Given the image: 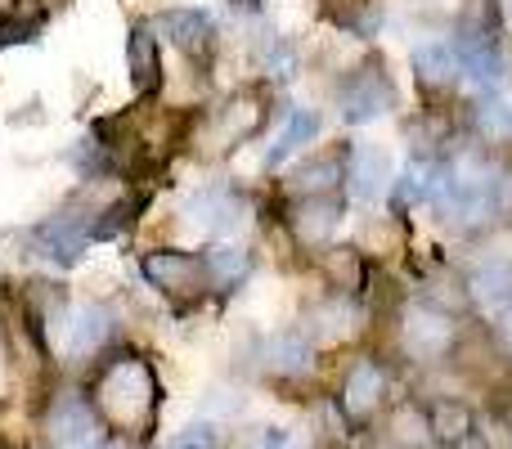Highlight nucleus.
Instances as JSON below:
<instances>
[{
	"label": "nucleus",
	"instance_id": "nucleus-1",
	"mask_svg": "<svg viewBox=\"0 0 512 449\" xmlns=\"http://www.w3.org/2000/svg\"><path fill=\"white\" fill-rule=\"evenodd\" d=\"M86 396L95 405L99 427H108L122 441H149L153 427H158V414H162L158 369H153L149 355L131 351V346L108 351L95 364V373L86 382Z\"/></svg>",
	"mask_w": 512,
	"mask_h": 449
},
{
	"label": "nucleus",
	"instance_id": "nucleus-2",
	"mask_svg": "<svg viewBox=\"0 0 512 449\" xmlns=\"http://www.w3.org/2000/svg\"><path fill=\"white\" fill-rule=\"evenodd\" d=\"M396 346H400V355L414 364H441V360H450L454 346H459V324H454V315L427 306L423 297L405 301V306L396 310Z\"/></svg>",
	"mask_w": 512,
	"mask_h": 449
},
{
	"label": "nucleus",
	"instance_id": "nucleus-3",
	"mask_svg": "<svg viewBox=\"0 0 512 449\" xmlns=\"http://www.w3.org/2000/svg\"><path fill=\"white\" fill-rule=\"evenodd\" d=\"M140 274L149 279V288H158L176 310L203 301V292L212 288V279H207V261L198 252H180V247L144 252L140 256Z\"/></svg>",
	"mask_w": 512,
	"mask_h": 449
},
{
	"label": "nucleus",
	"instance_id": "nucleus-4",
	"mask_svg": "<svg viewBox=\"0 0 512 449\" xmlns=\"http://www.w3.org/2000/svg\"><path fill=\"white\" fill-rule=\"evenodd\" d=\"M391 108H396V86H391L382 59H364L337 86V113H342L346 126H369L378 117H387Z\"/></svg>",
	"mask_w": 512,
	"mask_h": 449
},
{
	"label": "nucleus",
	"instance_id": "nucleus-5",
	"mask_svg": "<svg viewBox=\"0 0 512 449\" xmlns=\"http://www.w3.org/2000/svg\"><path fill=\"white\" fill-rule=\"evenodd\" d=\"M387 387H391L387 364H382L378 355H360V360L342 373V387H337V409H342V418L351 427H369L373 418L382 414V405H387Z\"/></svg>",
	"mask_w": 512,
	"mask_h": 449
},
{
	"label": "nucleus",
	"instance_id": "nucleus-6",
	"mask_svg": "<svg viewBox=\"0 0 512 449\" xmlns=\"http://www.w3.org/2000/svg\"><path fill=\"white\" fill-rule=\"evenodd\" d=\"M95 427H99V418L86 391H72V387L54 391L50 409H45V436H50V445H59V449L90 445Z\"/></svg>",
	"mask_w": 512,
	"mask_h": 449
},
{
	"label": "nucleus",
	"instance_id": "nucleus-7",
	"mask_svg": "<svg viewBox=\"0 0 512 449\" xmlns=\"http://www.w3.org/2000/svg\"><path fill=\"white\" fill-rule=\"evenodd\" d=\"M346 216V198L342 194H328V198H292L288 203V229L292 238H297L301 247H310V252H319V247L333 243L337 225H342Z\"/></svg>",
	"mask_w": 512,
	"mask_h": 449
},
{
	"label": "nucleus",
	"instance_id": "nucleus-8",
	"mask_svg": "<svg viewBox=\"0 0 512 449\" xmlns=\"http://www.w3.org/2000/svg\"><path fill=\"white\" fill-rule=\"evenodd\" d=\"M90 225H95V216H77V212H59L50 221H41L32 229L36 256H45L50 265H63V270L77 265L90 243Z\"/></svg>",
	"mask_w": 512,
	"mask_h": 449
},
{
	"label": "nucleus",
	"instance_id": "nucleus-9",
	"mask_svg": "<svg viewBox=\"0 0 512 449\" xmlns=\"http://www.w3.org/2000/svg\"><path fill=\"white\" fill-rule=\"evenodd\" d=\"M396 185V171L391 158L378 144H351L346 149V194L360 198V203H378L382 194H391Z\"/></svg>",
	"mask_w": 512,
	"mask_h": 449
},
{
	"label": "nucleus",
	"instance_id": "nucleus-10",
	"mask_svg": "<svg viewBox=\"0 0 512 449\" xmlns=\"http://www.w3.org/2000/svg\"><path fill=\"white\" fill-rule=\"evenodd\" d=\"M158 27L167 32V41L176 45L185 59L207 63L216 54V23L203 9H167V14L158 18Z\"/></svg>",
	"mask_w": 512,
	"mask_h": 449
},
{
	"label": "nucleus",
	"instance_id": "nucleus-11",
	"mask_svg": "<svg viewBox=\"0 0 512 449\" xmlns=\"http://www.w3.org/2000/svg\"><path fill=\"white\" fill-rule=\"evenodd\" d=\"M126 77L140 99H153L162 90V50L149 23H131L126 32Z\"/></svg>",
	"mask_w": 512,
	"mask_h": 449
},
{
	"label": "nucleus",
	"instance_id": "nucleus-12",
	"mask_svg": "<svg viewBox=\"0 0 512 449\" xmlns=\"http://www.w3.org/2000/svg\"><path fill=\"white\" fill-rule=\"evenodd\" d=\"M459 77H463V63L454 54V45H423V50H414V81L427 99L454 95Z\"/></svg>",
	"mask_w": 512,
	"mask_h": 449
},
{
	"label": "nucleus",
	"instance_id": "nucleus-13",
	"mask_svg": "<svg viewBox=\"0 0 512 449\" xmlns=\"http://www.w3.org/2000/svg\"><path fill=\"white\" fill-rule=\"evenodd\" d=\"M315 270L319 279L333 288V297H355L369 279V265H364L360 247H342V243H328L315 252Z\"/></svg>",
	"mask_w": 512,
	"mask_h": 449
},
{
	"label": "nucleus",
	"instance_id": "nucleus-14",
	"mask_svg": "<svg viewBox=\"0 0 512 449\" xmlns=\"http://www.w3.org/2000/svg\"><path fill=\"white\" fill-rule=\"evenodd\" d=\"M270 99L261 90H239L230 95V104L216 113V131H221L225 144H239V140H252V135L265 131V117H270Z\"/></svg>",
	"mask_w": 512,
	"mask_h": 449
},
{
	"label": "nucleus",
	"instance_id": "nucleus-15",
	"mask_svg": "<svg viewBox=\"0 0 512 449\" xmlns=\"http://www.w3.org/2000/svg\"><path fill=\"white\" fill-rule=\"evenodd\" d=\"M261 360L274 378H301V373H310V364H315V342H310L301 328H283V333H274L270 342H265Z\"/></svg>",
	"mask_w": 512,
	"mask_h": 449
},
{
	"label": "nucleus",
	"instance_id": "nucleus-16",
	"mask_svg": "<svg viewBox=\"0 0 512 449\" xmlns=\"http://www.w3.org/2000/svg\"><path fill=\"white\" fill-rule=\"evenodd\" d=\"M342 189H346V144L337 153H324V158L292 171V194L297 198H328L342 194Z\"/></svg>",
	"mask_w": 512,
	"mask_h": 449
},
{
	"label": "nucleus",
	"instance_id": "nucleus-17",
	"mask_svg": "<svg viewBox=\"0 0 512 449\" xmlns=\"http://www.w3.org/2000/svg\"><path fill=\"white\" fill-rule=\"evenodd\" d=\"M108 337H113V315L90 301V306H81L68 324V351L81 355V360H90V355H99L108 346Z\"/></svg>",
	"mask_w": 512,
	"mask_h": 449
},
{
	"label": "nucleus",
	"instance_id": "nucleus-18",
	"mask_svg": "<svg viewBox=\"0 0 512 449\" xmlns=\"http://www.w3.org/2000/svg\"><path fill=\"white\" fill-rule=\"evenodd\" d=\"M445 180V167L432 158H414L405 171L396 176V185H391V198H396V207H418V203H432L436 189H441Z\"/></svg>",
	"mask_w": 512,
	"mask_h": 449
},
{
	"label": "nucleus",
	"instance_id": "nucleus-19",
	"mask_svg": "<svg viewBox=\"0 0 512 449\" xmlns=\"http://www.w3.org/2000/svg\"><path fill=\"white\" fill-rule=\"evenodd\" d=\"M468 297L481 301V306H508L512 301V261L508 256H490V261H481L477 270L468 274Z\"/></svg>",
	"mask_w": 512,
	"mask_h": 449
},
{
	"label": "nucleus",
	"instance_id": "nucleus-20",
	"mask_svg": "<svg viewBox=\"0 0 512 449\" xmlns=\"http://www.w3.org/2000/svg\"><path fill=\"white\" fill-rule=\"evenodd\" d=\"M319 126H324V117L315 113V108H292L288 113V126H283V135L265 149V167H279V162H288L297 149H306V144L319 140Z\"/></svg>",
	"mask_w": 512,
	"mask_h": 449
},
{
	"label": "nucleus",
	"instance_id": "nucleus-21",
	"mask_svg": "<svg viewBox=\"0 0 512 449\" xmlns=\"http://www.w3.org/2000/svg\"><path fill=\"white\" fill-rule=\"evenodd\" d=\"M351 324H355L351 297H333V301H324V306L310 310V315H306V328H301V333H306L315 346H333V342H342V337L351 333Z\"/></svg>",
	"mask_w": 512,
	"mask_h": 449
},
{
	"label": "nucleus",
	"instance_id": "nucleus-22",
	"mask_svg": "<svg viewBox=\"0 0 512 449\" xmlns=\"http://www.w3.org/2000/svg\"><path fill=\"white\" fill-rule=\"evenodd\" d=\"M427 427H432V441L441 445H463L472 441V432H477V418H472V409L463 405V400H436L432 409H427Z\"/></svg>",
	"mask_w": 512,
	"mask_h": 449
},
{
	"label": "nucleus",
	"instance_id": "nucleus-23",
	"mask_svg": "<svg viewBox=\"0 0 512 449\" xmlns=\"http://www.w3.org/2000/svg\"><path fill=\"white\" fill-rule=\"evenodd\" d=\"M382 441H387V449H423L427 441H432L427 414H418L414 405L391 409L387 423H382Z\"/></svg>",
	"mask_w": 512,
	"mask_h": 449
},
{
	"label": "nucleus",
	"instance_id": "nucleus-24",
	"mask_svg": "<svg viewBox=\"0 0 512 449\" xmlns=\"http://www.w3.org/2000/svg\"><path fill=\"white\" fill-rule=\"evenodd\" d=\"M203 261H207V279H212V288H221V292L239 288V283L248 279V270H252V256L243 252V247H225V243L207 247Z\"/></svg>",
	"mask_w": 512,
	"mask_h": 449
},
{
	"label": "nucleus",
	"instance_id": "nucleus-25",
	"mask_svg": "<svg viewBox=\"0 0 512 449\" xmlns=\"http://www.w3.org/2000/svg\"><path fill=\"white\" fill-rule=\"evenodd\" d=\"M472 126H477L481 140L508 144L512 140V104H504V99H481V104L472 108Z\"/></svg>",
	"mask_w": 512,
	"mask_h": 449
},
{
	"label": "nucleus",
	"instance_id": "nucleus-26",
	"mask_svg": "<svg viewBox=\"0 0 512 449\" xmlns=\"http://www.w3.org/2000/svg\"><path fill=\"white\" fill-rule=\"evenodd\" d=\"M261 68L270 72V77H292V72H297V54H292V45L283 41V36L265 41V50H261Z\"/></svg>",
	"mask_w": 512,
	"mask_h": 449
},
{
	"label": "nucleus",
	"instance_id": "nucleus-27",
	"mask_svg": "<svg viewBox=\"0 0 512 449\" xmlns=\"http://www.w3.org/2000/svg\"><path fill=\"white\" fill-rule=\"evenodd\" d=\"M171 449H221V436H216L212 423H189L185 432H176Z\"/></svg>",
	"mask_w": 512,
	"mask_h": 449
},
{
	"label": "nucleus",
	"instance_id": "nucleus-28",
	"mask_svg": "<svg viewBox=\"0 0 512 449\" xmlns=\"http://www.w3.org/2000/svg\"><path fill=\"white\" fill-rule=\"evenodd\" d=\"M490 342H495V351L512 360V301L508 306L495 310V319H490Z\"/></svg>",
	"mask_w": 512,
	"mask_h": 449
},
{
	"label": "nucleus",
	"instance_id": "nucleus-29",
	"mask_svg": "<svg viewBox=\"0 0 512 449\" xmlns=\"http://www.w3.org/2000/svg\"><path fill=\"white\" fill-rule=\"evenodd\" d=\"M490 216H499V221L512 225V171L495 180V194H490Z\"/></svg>",
	"mask_w": 512,
	"mask_h": 449
},
{
	"label": "nucleus",
	"instance_id": "nucleus-30",
	"mask_svg": "<svg viewBox=\"0 0 512 449\" xmlns=\"http://www.w3.org/2000/svg\"><path fill=\"white\" fill-rule=\"evenodd\" d=\"M256 449H292V432H288V427H265L261 445H256Z\"/></svg>",
	"mask_w": 512,
	"mask_h": 449
},
{
	"label": "nucleus",
	"instance_id": "nucleus-31",
	"mask_svg": "<svg viewBox=\"0 0 512 449\" xmlns=\"http://www.w3.org/2000/svg\"><path fill=\"white\" fill-rule=\"evenodd\" d=\"M454 449H490L486 441H477V436H472V441H463V445H454Z\"/></svg>",
	"mask_w": 512,
	"mask_h": 449
},
{
	"label": "nucleus",
	"instance_id": "nucleus-32",
	"mask_svg": "<svg viewBox=\"0 0 512 449\" xmlns=\"http://www.w3.org/2000/svg\"><path fill=\"white\" fill-rule=\"evenodd\" d=\"M230 9H248V14H252V9H256V0H230Z\"/></svg>",
	"mask_w": 512,
	"mask_h": 449
}]
</instances>
